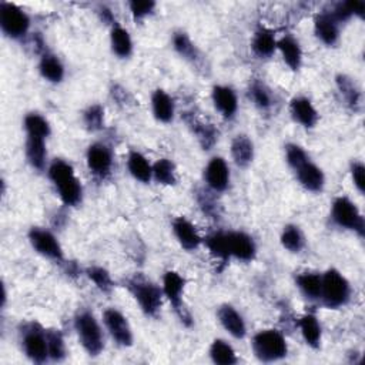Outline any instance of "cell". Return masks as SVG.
I'll list each match as a JSON object with an SVG mask.
<instances>
[{
  "label": "cell",
  "mask_w": 365,
  "mask_h": 365,
  "mask_svg": "<svg viewBox=\"0 0 365 365\" xmlns=\"http://www.w3.org/2000/svg\"><path fill=\"white\" fill-rule=\"evenodd\" d=\"M31 248L43 258L56 264H64L66 257L58 238L44 227H31L27 232Z\"/></svg>",
  "instance_id": "cell-10"
},
{
  "label": "cell",
  "mask_w": 365,
  "mask_h": 365,
  "mask_svg": "<svg viewBox=\"0 0 365 365\" xmlns=\"http://www.w3.org/2000/svg\"><path fill=\"white\" fill-rule=\"evenodd\" d=\"M314 34L322 44L332 47L339 41L341 24L328 10L319 11L314 17Z\"/></svg>",
  "instance_id": "cell-19"
},
{
  "label": "cell",
  "mask_w": 365,
  "mask_h": 365,
  "mask_svg": "<svg viewBox=\"0 0 365 365\" xmlns=\"http://www.w3.org/2000/svg\"><path fill=\"white\" fill-rule=\"evenodd\" d=\"M298 184L309 192H322L325 188V173L311 158L294 170Z\"/></svg>",
  "instance_id": "cell-17"
},
{
  "label": "cell",
  "mask_w": 365,
  "mask_h": 365,
  "mask_svg": "<svg viewBox=\"0 0 365 365\" xmlns=\"http://www.w3.org/2000/svg\"><path fill=\"white\" fill-rule=\"evenodd\" d=\"M31 20L17 4L10 1L0 3V29L11 40H21L29 34Z\"/></svg>",
  "instance_id": "cell-8"
},
{
  "label": "cell",
  "mask_w": 365,
  "mask_h": 365,
  "mask_svg": "<svg viewBox=\"0 0 365 365\" xmlns=\"http://www.w3.org/2000/svg\"><path fill=\"white\" fill-rule=\"evenodd\" d=\"M335 84H336L338 93L341 94V98H342L344 104L349 110L358 111L359 107H361L362 94H361V90H359L358 84L355 83V80H352L346 74H336Z\"/></svg>",
  "instance_id": "cell-27"
},
{
  "label": "cell",
  "mask_w": 365,
  "mask_h": 365,
  "mask_svg": "<svg viewBox=\"0 0 365 365\" xmlns=\"http://www.w3.org/2000/svg\"><path fill=\"white\" fill-rule=\"evenodd\" d=\"M349 175L355 190L362 195L365 192V165L362 161L355 160L349 165Z\"/></svg>",
  "instance_id": "cell-44"
},
{
  "label": "cell",
  "mask_w": 365,
  "mask_h": 365,
  "mask_svg": "<svg viewBox=\"0 0 365 365\" xmlns=\"http://www.w3.org/2000/svg\"><path fill=\"white\" fill-rule=\"evenodd\" d=\"M127 170L130 175L143 184H148L153 181V164L148 161V158L137 151L131 150L127 155Z\"/></svg>",
  "instance_id": "cell-28"
},
{
  "label": "cell",
  "mask_w": 365,
  "mask_h": 365,
  "mask_svg": "<svg viewBox=\"0 0 365 365\" xmlns=\"http://www.w3.org/2000/svg\"><path fill=\"white\" fill-rule=\"evenodd\" d=\"M298 328L301 332V336L304 339V342L312 348V349H318L321 346V341H322V328L319 324V319L317 318V315L308 312L304 314L299 319H298Z\"/></svg>",
  "instance_id": "cell-30"
},
{
  "label": "cell",
  "mask_w": 365,
  "mask_h": 365,
  "mask_svg": "<svg viewBox=\"0 0 365 365\" xmlns=\"http://www.w3.org/2000/svg\"><path fill=\"white\" fill-rule=\"evenodd\" d=\"M190 125L192 128V134L197 137L200 145L204 150H210L218 140V131L215 130V127L210 123H204L200 121L197 118H192L190 121Z\"/></svg>",
  "instance_id": "cell-38"
},
{
  "label": "cell",
  "mask_w": 365,
  "mask_h": 365,
  "mask_svg": "<svg viewBox=\"0 0 365 365\" xmlns=\"http://www.w3.org/2000/svg\"><path fill=\"white\" fill-rule=\"evenodd\" d=\"M329 217L332 222L346 231L356 234L359 238L365 235V220L358 205L346 195H338L331 204Z\"/></svg>",
  "instance_id": "cell-6"
},
{
  "label": "cell",
  "mask_w": 365,
  "mask_h": 365,
  "mask_svg": "<svg viewBox=\"0 0 365 365\" xmlns=\"http://www.w3.org/2000/svg\"><path fill=\"white\" fill-rule=\"evenodd\" d=\"M295 287L309 301H319L321 274L315 271H304L295 275Z\"/></svg>",
  "instance_id": "cell-31"
},
{
  "label": "cell",
  "mask_w": 365,
  "mask_h": 365,
  "mask_svg": "<svg viewBox=\"0 0 365 365\" xmlns=\"http://www.w3.org/2000/svg\"><path fill=\"white\" fill-rule=\"evenodd\" d=\"M83 124L88 131H100L104 127V108L100 104H90L83 111Z\"/></svg>",
  "instance_id": "cell-41"
},
{
  "label": "cell",
  "mask_w": 365,
  "mask_h": 365,
  "mask_svg": "<svg viewBox=\"0 0 365 365\" xmlns=\"http://www.w3.org/2000/svg\"><path fill=\"white\" fill-rule=\"evenodd\" d=\"M86 164L88 171L94 177L104 180L107 175H110L113 168L111 148L107 144L100 141L90 144L86 151Z\"/></svg>",
  "instance_id": "cell-13"
},
{
  "label": "cell",
  "mask_w": 365,
  "mask_h": 365,
  "mask_svg": "<svg viewBox=\"0 0 365 365\" xmlns=\"http://www.w3.org/2000/svg\"><path fill=\"white\" fill-rule=\"evenodd\" d=\"M275 31L265 26L255 29L251 38V51L257 58H269L277 51Z\"/></svg>",
  "instance_id": "cell-22"
},
{
  "label": "cell",
  "mask_w": 365,
  "mask_h": 365,
  "mask_svg": "<svg viewBox=\"0 0 365 365\" xmlns=\"http://www.w3.org/2000/svg\"><path fill=\"white\" fill-rule=\"evenodd\" d=\"M171 230L177 242L185 251H195L202 244V238L198 234L195 225L182 215L173 220Z\"/></svg>",
  "instance_id": "cell-20"
},
{
  "label": "cell",
  "mask_w": 365,
  "mask_h": 365,
  "mask_svg": "<svg viewBox=\"0 0 365 365\" xmlns=\"http://www.w3.org/2000/svg\"><path fill=\"white\" fill-rule=\"evenodd\" d=\"M86 275L94 284V287L104 294H108L114 288V281L104 267L90 265L86 268Z\"/></svg>",
  "instance_id": "cell-40"
},
{
  "label": "cell",
  "mask_w": 365,
  "mask_h": 365,
  "mask_svg": "<svg viewBox=\"0 0 365 365\" xmlns=\"http://www.w3.org/2000/svg\"><path fill=\"white\" fill-rule=\"evenodd\" d=\"M73 327L78 344L90 356H98L104 351V334L98 319L88 309H81L74 315Z\"/></svg>",
  "instance_id": "cell-3"
},
{
  "label": "cell",
  "mask_w": 365,
  "mask_h": 365,
  "mask_svg": "<svg viewBox=\"0 0 365 365\" xmlns=\"http://www.w3.org/2000/svg\"><path fill=\"white\" fill-rule=\"evenodd\" d=\"M184 288H185V278L181 274L173 269H168L164 272L163 284H161L164 298L170 302V305L173 307V311L177 314L180 321L187 327H190L191 315L184 304V298H182Z\"/></svg>",
  "instance_id": "cell-9"
},
{
  "label": "cell",
  "mask_w": 365,
  "mask_h": 365,
  "mask_svg": "<svg viewBox=\"0 0 365 365\" xmlns=\"http://www.w3.org/2000/svg\"><path fill=\"white\" fill-rule=\"evenodd\" d=\"M291 118L304 128H314L319 120V113L314 103L305 96H295L291 98L289 106Z\"/></svg>",
  "instance_id": "cell-16"
},
{
  "label": "cell",
  "mask_w": 365,
  "mask_h": 365,
  "mask_svg": "<svg viewBox=\"0 0 365 365\" xmlns=\"http://www.w3.org/2000/svg\"><path fill=\"white\" fill-rule=\"evenodd\" d=\"M279 242L288 252L299 254L305 248V235L297 224H287L281 231Z\"/></svg>",
  "instance_id": "cell-34"
},
{
  "label": "cell",
  "mask_w": 365,
  "mask_h": 365,
  "mask_svg": "<svg viewBox=\"0 0 365 365\" xmlns=\"http://www.w3.org/2000/svg\"><path fill=\"white\" fill-rule=\"evenodd\" d=\"M103 324L111 339L123 348H128L134 342V335L127 317L117 308H107L103 312Z\"/></svg>",
  "instance_id": "cell-11"
},
{
  "label": "cell",
  "mask_w": 365,
  "mask_h": 365,
  "mask_svg": "<svg viewBox=\"0 0 365 365\" xmlns=\"http://www.w3.org/2000/svg\"><path fill=\"white\" fill-rule=\"evenodd\" d=\"M211 101L214 108L218 114L225 118L231 120L235 117L238 111V97L232 87L227 84H215L211 88Z\"/></svg>",
  "instance_id": "cell-15"
},
{
  "label": "cell",
  "mask_w": 365,
  "mask_h": 365,
  "mask_svg": "<svg viewBox=\"0 0 365 365\" xmlns=\"http://www.w3.org/2000/svg\"><path fill=\"white\" fill-rule=\"evenodd\" d=\"M47 345H48V359L53 362H61L67 356V348L64 336L58 329H46Z\"/></svg>",
  "instance_id": "cell-39"
},
{
  "label": "cell",
  "mask_w": 365,
  "mask_h": 365,
  "mask_svg": "<svg viewBox=\"0 0 365 365\" xmlns=\"http://www.w3.org/2000/svg\"><path fill=\"white\" fill-rule=\"evenodd\" d=\"M217 321L235 339H244L247 336V324L241 312L231 304H222L217 309Z\"/></svg>",
  "instance_id": "cell-18"
},
{
  "label": "cell",
  "mask_w": 365,
  "mask_h": 365,
  "mask_svg": "<svg viewBox=\"0 0 365 365\" xmlns=\"http://www.w3.org/2000/svg\"><path fill=\"white\" fill-rule=\"evenodd\" d=\"M21 351L33 364H44L48 359V345L46 328L37 322L24 324L20 328Z\"/></svg>",
  "instance_id": "cell-7"
},
{
  "label": "cell",
  "mask_w": 365,
  "mask_h": 365,
  "mask_svg": "<svg viewBox=\"0 0 365 365\" xmlns=\"http://www.w3.org/2000/svg\"><path fill=\"white\" fill-rule=\"evenodd\" d=\"M171 44L174 51L190 63H197L200 60V50L191 40V37L184 30H175L171 36Z\"/></svg>",
  "instance_id": "cell-32"
},
{
  "label": "cell",
  "mask_w": 365,
  "mask_h": 365,
  "mask_svg": "<svg viewBox=\"0 0 365 365\" xmlns=\"http://www.w3.org/2000/svg\"><path fill=\"white\" fill-rule=\"evenodd\" d=\"M110 47L114 56L118 58H128L134 51V43L127 29L118 23L110 27Z\"/></svg>",
  "instance_id": "cell-29"
},
{
  "label": "cell",
  "mask_w": 365,
  "mask_h": 365,
  "mask_svg": "<svg viewBox=\"0 0 365 365\" xmlns=\"http://www.w3.org/2000/svg\"><path fill=\"white\" fill-rule=\"evenodd\" d=\"M202 178L207 188L214 194L227 191L231 181V173L227 161L220 155L211 157L204 167Z\"/></svg>",
  "instance_id": "cell-12"
},
{
  "label": "cell",
  "mask_w": 365,
  "mask_h": 365,
  "mask_svg": "<svg viewBox=\"0 0 365 365\" xmlns=\"http://www.w3.org/2000/svg\"><path fill=\"white\" fill-rule=\"evenodd\" d=\"M351 284L346 277L336 268H328L321 274L319 301L329 309L345 307L351 299Z\"/></svg>",
  "instance_id": "cell-4"
},
{
  "label": "cell",
  "mask_w": 365,
  "mask_h": 365,
  "mask_svg": "<svg viewBox=\"0 0 365 365\" xmlns=\"http://www.w3.org/2000/svg\"><path fill=\"white\" fill-rule=\"evenodd\" d=\"M230 153H231V158L232 161L241 167L245 168L248 167L255 155V147L252 140L247 135V134H237L232 140H231V145H230Z\"/></svg>",
  "instance_id": "cell-26"
},
{
  "label": "cell",
  "mask_w": 365,
  "mask_h": 365,
  "mask_svg": "<svg viewBox=\"0 0 365 365\" xmlns=\"http://www.w3.org/2000/svg\"><path fill=\"white\" fill-rule=\"evenodd\" d=\"M43 137L26 135L24 141V155L29 165L33 170L44 171L47 170V145Z\"/></svg>",
  "instance_id": "cell-23"
},
{
  "label": "cell",
  "mask_w": 365,
  "mask_h": 365,
  "mask_svg": "<svg viewBox=\"0 0 365 365\" xmlns=\"http://www.w3.org/2000/svg\"><path fill=\"white\" fill-rule=\"evenodd\" d=\"M153 180L161 185H175L178 178L174 163L168 158H158L153 163Z\"/></svg>",
  "instance_id": "cell-37"
},
{
  "label": "cell",
  "mask_w": 365,
  "mask_h": 365,
  "mask_svg": "<svg viewBox=\"0 0 365 365\" xmlns=\"http://www.w3.org/2000/svg\"><path fill=\"white\" fill-rule=\"evenodd\" d=\"M277 51L282 61L292 70L298 71L302 66V47L292 34H284L277 40Z\"/></svg>",
  "instance_id": "cell-24"
},
{
  "label": "cell",
  "mask_w": 365,
  "mask_h": 365,
  "mask_svg": "<svg viewBox=\"0 0 365 365\" xmlns=\"http://www.w3.org/2000/svg\"><path fill=\"white\" fill-rule=\"evenodd\" d=\"M23 128L26 135H37L43 138H48L51 134V127L48 120L40 113H27L23 120Z\"/></svg>",
  "instance_id": "cell-36"
},
{
  "label": "cell",
  "mask_w": 365,
  "mask_h": 365,
  "mask_svg": "<svg viewBox=\"0 0 365 365\" xmlns=\"http://www.w3.org/2000/svg\"><path fill=\"white\" fill-rule=\"evenodd\" d=\"M248 97L252 104L261 111H268L274 104V96L271 88L261 80H252L250 83Z\"/></svg>",
  "instance_id": "cell-35"
},
{
  "label": "cell",
  "mask_w": 365,
  "mask_h": 365,
  "mask_svg": "<svg viewBox=\"0 0 365 365\" xmlns=\"http://www.w3.org/2000/svg\"><path fill=\"white\" fill-rule=\"evenodd\" d=\"M251 349L258 361L277 362L288 355V342L281 331L267 328L254 334Z\"/></svg>",
  "instance_id": "cell-5"
},
{
  "label": "cell",
  "mask_w": 365,
  "mask_h": 365,
  "mask_svg": "<svg viewBox=\"0 0 365 365\" xmlns=\"http://www.w3.org/2000/svg\"><path fill=\"white\" fill-rule=\"evenodd\" d=\"M210 359L217 365H234L238 362L235 349L230 342L221 338H215L208 348Z\"/></svg>",
  "instance_id": "cell-33"
},
{
  "label": "cell",
  "mask_w": 365,
  "mask_h": 365,
  "mask_svg": "<svg viewBox=\"0 0 365 365\" xmlns=\"http://www.w3.org/2000/svg\"><path fill=\"white\" fill-rule=\"evenodd\" d=\"M227 245L230 259H238L242 262L254 261L257 255L255 240L245 231L230 230L227 231Z\"/></svg>",
  "instance_id": "cell-14"
},
{
  "label": "cell",
  "mask_w": 365,
  "mask_h": 365,
  "mask_svg": "<svg viewBox=\"0 0 365 365\" xmlns=\"http://www.w3.org/2000/svg\"><path fill=\"white\" fill-rule=\"evenodd\" d=\"M307 160H309V155L299 144L288 143L285 145V161L292 171L298 168L301 164H304Z\"/></svg>",
  "instance_id": "cell-42"
},
{
  "label": "cell",
  "mask_w": 365,
  "mask_h": 365,
  "mask_svg": "<svg viewBox=\"0 0 365 365\" xmlns=\"http://www.w3.org/2000/svg\"><path fill=\"white\" fill-rule=\"evenodd\" d=\"M124 287L138 304L144 315L157 317L164 298L161 285L158 287L155 282L145 278L144 275L135 274L125 281Z\"/></svg>",
  "instance_id": "cell-2"
},
{
  "label": "cell",
  "mask_w": 365,
  "mask_h": 365,
  "mask_svg": "<svg viewBox=\"0 0 365 365\" xmlns=\"http://www.w3.org/2000/svg\"><path fill=\"white\" fill-rule=\"evenodd\" d=\"M38 73L40 76L53 84H58L63 81L64 76H66V68L63 61L53 53L50 51H44L40 58H38Z\"/></svg>",
  "instance_id": "cell-25"
},
{
  "label": "cell",
  "mask_w": 365,
  "mask_h": 365,
  "mask_svg": "<svg viewBox=\"0 0 365 365\" xmlns=\"http://www.w3.org/2000/svg\"><path fill=\"white\" fill-rule=\"evenodd\" d=\"M151 113L158 123L168 124L174 120L175 115V101L174 98L163 88H155L151 93Z\"/></svg>",
  "instance_id": "cell-21"
},
{
  "label": "cell",
  "mask_w": 365,
  "mask_h": 365,
  "mask_svg": "<svg viewBox=\"0 0 365 365\" xmlns=\"http://www.w3.org/2000/svg\"><path fill=\"white\" fill-rule=\"evenodd\" d=\"M48 180L53 182L60 201L67 207H76L83 200V185L76 175L73 165L63 160L56 158L47 165Z\"/></svg>",
  "instance_id": "cell-1"
},
{
  "label": "cell",
  "mask_w": 365,
  "mask_h": 365,
  "mask_svg": "<svg viewBox=\"0 0 365 365\" xmlns=\"http://www.w3.org/2000/svg\"><path fill=\"white\" fill-rule=\"evenodd\" d=\"M157 7V3L153 0H131L128 1V9L135 21H141L145 17L151 16Z\"/></svg>",
  "instance_id": "cell-43"
}]
</instances>
